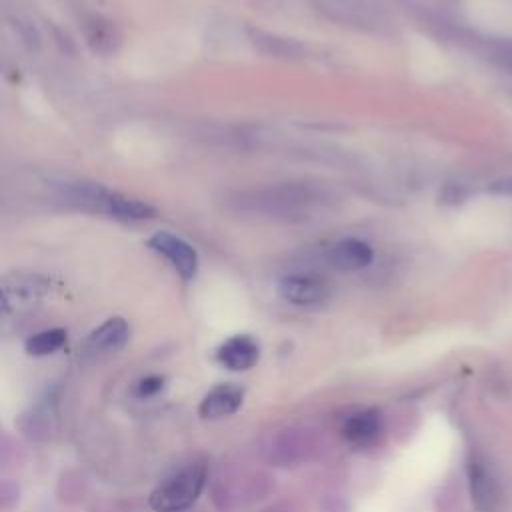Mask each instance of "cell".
Listing matches in <instances>:
<instances>
[{"label":"cell","mask_w":512,"mask_h":512,"mask_svg":"<svg viewBox=\"0 0 512 512\" xmlns=\"http://www.w3.org/2000/svg\"><path fill=\"white\" fill-rule=\"evenodd\" d=\"M234 206L242 214L272 218V220H302L314 206L322 204V194L310 186L300 184H280L248 194H238Z\"/></svg>","instance_id":"1"},{"label":"cell","mask_w":512,"mask_h":512,"mask_svg":"<svg viewBox=\"0 0 512 512\" xmlns=\"http://www.w3.org/2000/svg\"><path fill=\"white\" fill-rule=\"evenodd\" d=\"M326 260L338 270L354 272L372 264L374 248L360 238H342L328 248Z\"/></svg>","instance_id":"8"},{"label":"cell","mask_w":512,"mask_h":512,"mask_svg":"<svg viewBox=\"0 0 512 512\" xmlns=\"http://www.w3.org/2000/svg\"><path fill=\"white\" fill-rule=\"evenodd\" d=\"M84 30H86V38L94 50L106 52V50L114 48L116 34H114V28L110 26V22L102 20L100 16H90Z\"/></svg>","instance_id":"14"},{"label":"cell","mask_w":512,"mask_h":512,"mask_svg":"<svg viewBox=\"0 0 512 512\" xmlns=\"http://www.w3.org/2000/svg\"><path fill=\"white\" fill-rule=\"evenodd\" d=\"M260 358V344L248 334H236L224 340L216 350V360L234 372L250 370Z\"/></svg>","instance_id":"7"},{"label":"cell","mask_w":512,"mask_h":512,"mask_svg":"<svg viewBox=\"0 0 512 512\" xmlns=\"http://www.w3.org/2000/svg\"><path fill=\"white\" fill-rule=\"evenodd\" d=\"M468 488L480 512H494L502 502L498 478L482 454H472L468 460Z\"/></svg>","instance_id":"4"},{"label":"cell","mask_w":512,"mask_h":512,"mask_svg":"<svg viewBox=\"0 0 512 512\" xmlns=\"http://www.w3.org/2000/svg\"><path fill=\"white\" fill-rule=\"evenodd\" d=\"M68 340V334L64 328H50V330H42L32 334L26 342H24V350L30 356H48L58 352Z\"/></svg>","instance_id":"13"},{"label":"cell","mask_w":512,"mask_h":512,"mask_svg":"<svg viewBox=\"0 0 512 512\" xmlns=\"http://www.w3.org/2000/svg\"><path fill=\"white\" fill-rule=\"evenodd\" d=\"M62 196L82 208L120 220H146L154 216V208L148 202L120 194L96 182H64Z\"/></svg>","instance_id":"2"},{"label":"cell","mask_w":512,"mask_h":512,"mask_svg":"<svg viewBox=\"0 0 512 512\" xmlns=\"http://www.w3.org/2000/svg\"><path fill=\"white\" fill-rule=\"evenodd\" d=\"M278 294L294 306H320L330 296V286L314 274H288L278 280Z\"/></svg>","instance_id":"6"},{"label":"cell","mask_w":512,"mask_h":512,"mask_svg":"<svg viewBox=\"0 0 512 512\" xmlns=\"http://www.w3.org/2000/svg\"><path fill=\"white\" fill-rule=\"evenodd\" d=\"M150 250L156 254L164 256L170 266L184 278L192 280L198 272V254L196 250L180 236L168 232V230H158L148 238Z\"/></svg>","instance_id":"5"},{"label":"cell","mask_w":512,"mask_h":512,"mask_svg":"<svg viewBox=\"0 0 512 512\" xmlns=\"http://www.w3.org/2000/svg\"><path fill=\"white\" fill-rule=\"evenodd\" d=\"M342 436L352 446H370L380 436V416L374 410L350 414L342 424Z\"/></svg>","instance_id":"11"},{"label":"cell","mask_w":512,"mask_h":512,"mask_svg":"<svg viewBox=\"0 0 512 512\" xmlns=\"http://www.w3.org/2000/svg\"><path fill=\"white\" fill-rule=\"evenodd\" d=\"M130 338V326L124 318H108L90 336L88 346L98 352H110L122 348Z\"/></svg>","instance_id":"12"},{"label":"cell","mask_w":512,"mask_h":512,"mask_svg":"<svg viewBox=\"0 0 512 512\" xmlns=\"http://www.w3.org/2000/svg\"><path fill=\"white\" fill-rule=\"evenodd\" d=\"M204 482L206 468L202 464H190L166 478L150 494V506L154 512H182L198 500Z\"/></svg>","instance_id":"3"},{"label":"cell","mask_w":512,"mask_h":512,"mask_svg":"<svg viewBox=\"0 0 512 512\" xmlns=\"http://www.w3.org/2000/svg\"><path fill=\"white\" fill-rule=\"evenodd\" d=\"M162 388H164V378L162 376H146V378L136 382L134 394L138 398H150V396H156Z\"/></svg>","instance_id":"15"},{"label":"cell","mask_w":512,"mask_h":512,"mask_svg":"<svg viewBox=\"0 0 512 512\" xmlns=\"http://www.w3.org/2000/svg\"><path fill=\"white\" fill-rule=\"evenodd\" d=\"M244 400V390L236 384H218L214 386L200 402L198 412L206 420H218L234 414Z\"/></svg>","instance_id":"9"},{"label":"cell","mask_w":512,"mask_h":512,"mask_svg":"<svg viewBox=\"0 0 512 512\" xmlns=\"http://www.w3.org/2000/svg\"><path fill=\"white\" fill-rule=\"evenodd\" d=\"M46 292V282L36 276H16L2 284V308L4 312L30 306Z\"/></svg>","instance_id":"10"},{"label":"cell","mask_w":512,"mask_h":512,"mask_svg":"<svg viewBox=\"0 0 512 512\" xmlns=\"http://www.w3.org/2000/svg\"><path fill=\"white\" fill-rule=\"evenodd\" d=\"M492 190L498 192V194H508V196H512V178L496 180V182L492 184Z\"/></svg>","instance_id":"16"}]
</instances>
